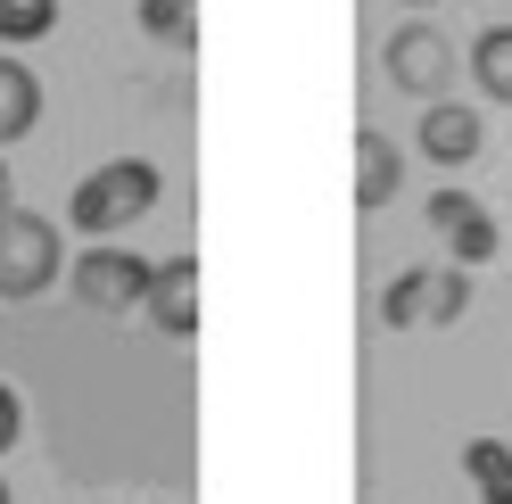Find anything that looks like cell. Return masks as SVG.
Here are the masks:
<instances>
[{
  "mask_svg": "<svg viewBox=\"0 0 512 504\" xmlns=\"http://www.w3.org/2000/svg\"><path fill=\"white\" fill-rule=\"evenodd\" d=\"M149 207H157V166H149V157H116V166L75 182L67 224L75 232H116V224H141Z\"/></svg>",
  "mask_w": 512,
  "mask_h": 504,
  "instance_id": "obj_1",
  "label": "cell"
},
{
  "mask_svg": "<svg viewBox=\"0 0 512 504\" xmlns=\"http://www.w3.org/2000/svg\"><path fill=\"white\" fill-rule=\"evenodd\" d=\"M471 306V273L463 265H413L380 290V323L389 331H430V323H455Z\"/></svg>",
  "mask_w": 512,
  "mask_h": 504,
  "instance_id": "obj_2",
  "label": "cell"
},
{
  "mask_svg": "<svg viewBox=\"0 0 512 504\" xmlns=\"http://www.w3.org/2000/svg\"><path fill=\"white\" fill-rule=\"evenodd\" d=\"M58 224L50 215H25V207H9L0 215V298H42L50 281H58Z\"/></svg>",
  "mask_w": 512,
  "mask_h": 504,
  "instance_id": "obj_3",
  "label": "cell"
},
{
  "mask_svg": "<svg viewBox=\"0 0 512 504\" xmlns=\"http://www.w3.org/2000/svg\"><path fill=\"white\" fill-rule=\"evenodd\" d=\"M380 67H389V83H397V91H413V100L430 108V100H446V91H455V42H446L438 25L413 17V25H397V34H389Z\"/></svg>",
  "mask_w": 512,
  "mask_h": 504,
  "instance_id": "obj_4",
  "label": "cell"
},
{
  "mask_svg": "<svg viewBox=\"0 0 512 504\" xmlns=\"http://www.w3.org/2000/svg\"><path fill=\"white\" fill-rule=\"evenodd\" d=\"M149 257H133V248H83V257L67 265V281H75V298L91 306V314H133L141 298H149Z\"/></svg>",
  "mask_w": 512,
  "mask_h": 504,
  "instance_id": "obj_5",
  "label": "cell"
},
{
  "mask_svg": "<svg viewBox=\"0 0 512 504\" xmlns=\"http://www.w3.org/2000/svg\"><path fill=\"white\" fill-rule=\"evenodd\" d=\"M141 314H149L166 339H190V331H199V265H190V257H166V265L149 273Z\"/></svg>",
  "mask_w": 512,
  "mask_h": 504,
  "instance_id": "obj_6",
  "label": "cell"
},
{
  "mask_svg": "<svg viewBox=\"0 0 512 504\" xmlns=\"http://www.w3.org/2000/svg\"><path fill=\"white\" fill-rule=\"evenodd\" d=\"M479 108H463V100H430L422 108V157H438V166H471L479 157Z\"/></svg>",
  "mask_w": 512,
  "mask_h": 504,
  "instance_id": "obj_7",
  "label": "cell"
},
{
  "mask_svg": "<svg viewBox=\"0 0 512 504\" xmlns=\"http://www.w3.org/2000/svg\"><path fill=\"white\" fill-rule=\"evenodd\" d=\"M430 224L455 240L463 265H479V257L496 248V224H488V215H479V199H463V191H438V199H430Z\"/></svg>",
  "mask_w": 512,
  "mask_h": 504,
  "instance_id": "obj_8",
  "label": "cell"
},
{
  "mask_svg": "<svg viewBox=\"0 0 512 504\" xmlns=\"http://www.w3.org/2000/svg\"><path fill=\"white\" fill-rule=\"evenodd\" d=\"M34 124H42V83H34V67H25V58H0V149L25 141Z\"/></svg>",
  "mask_w": 512,
  "mask_h": 504,
  "instance_id": "obj_9",
  "label": "cell"
},
{
  "mask_svg": "<svg viewBox=\"0 0 512 504\" xmlns=\"http://www.w3.org/2000/svg\"><path fill=\"white\" fill-rule=\"evenodd\" d=\"M405 182V157L389 149V133H356V207H389Z\"/></svg>",
  "mask_w": 512,
  "mask_h": 504,
  "instance_id": "obj_10",
  "label": "cell"
},
{
  "mask_svg": "<svg viewBox=\"0 0 512 504\" xmlns=\"http://www.w3.org/2000/svg\"><path fill=\"white\" fill-rule=\"evenodd\" d=\"M463 67H471V83L488 91V100H504V108H512V25H488V34L471 42Z\"/></svg>",
  "mask_w": 512,
  "mask_h": 504,
  "instance_id": "obj_11",
  "label": "cell"
},
{
  "mask_svg": "<svg viewBox=\"0 0 512 504\" xmlns=\"http://www.w3.org/2000/svg\"><path fill=\"white\" fill-rule=\"evenodd\" d=\"M50 25H58L50 0H0V42H42Z\"/></svg>",
  "mask_w": 512,
  "mask_h": 504,
  "instance_id": "obj_12",
  "label": "cell"
},
{
  "mask_svg": "<svg viewBox=\"0 0 512 504\" xmlns=\"http://www.w3.org/2000/svg\"><path fill=\"white\" fill-rule=\"evenodd\" d=\"M471 471H479V488H488V504H512V455L496 447V438L471 447Z\"/></svg>",
  "mask_w": 512,
  "mask_h": 504,
  "instance_id": "obj_13",
  "label": "cell"
},
{
  "mask_svg": "<svg viewBox=\"0 0 512 504\" xmlns=\"http://www.w3.org/2000/svg\"><path fill=\"white\" fill-rule=\"evenodd\" d=\"M141 25L157 42H190V0H141Z\"/></svg>",
  "mask_w": 512,
  "mask_h": 504,
  "instance_id": "obj_14",
  "label": "cell"
},
{
  "mask_svg": "<svg viewBox=\"0 0 512 504\" xmlns=\"http://www.w3.org/2000/svg\"><path fill=\"white\" fill-rule=\"evenodd\" d=\"M17 430H25V405H17V389H9V381H0V455L17 447Z\"/></svg>",
  "mask_w": 512,
  "mask_h": 504,
  "instance_id": "obj_15",
  "label": "cell"
},
{
  "mask_svg": "<svg viewBox=\"0 0 512 504\" xmlns=\"http://www.w3.org/2000/svg\"><path fill=\"white\" fill-rule=\"evenodd\" d=\"M17 207V182H9V157H0V215Z\"/></svg>",
  "mask_w": 512,
  "mask_h": 504,
  "instance_id": "obj_16",
  "label": "cell"
},
{
  "mask_svg": "<svg viewBox=\"0 0 512 504\" xmlns=\"http://www.w3.org/2000/svg\"><path fill=\"white\" fill-rule=\"evenodd\" d=\"M405 9H438V0H405Z\"/></svg>",
  "mask_w": 512,
  "mask_h": 504,
  "instance_id": "obj_17",
  "label": "cell"
},
{
  "mask_svg": "<svg viewBox=\"0 0 512 504\" xmlns=\"http://www.w3.org/2000/svg\"><path fill=\"white\" fill-rule=\"evenodd\" d=\"M0 504H9V480H0Z\"/></svg>",
  "mask_w": 512,
  "mask_h": 504,
  "instance_id": "obj_18",
  "label": "cell"
}]
</instances>
